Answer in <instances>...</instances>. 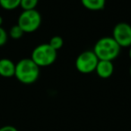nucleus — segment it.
<instances>
[{
    "mask_svg": "<svg viewBox=\"0 0 131 131\" xmlns=\"http://www.w3.org/2000/svg\"><path fill=\"white\" fill-rule=\"evenodd\" d=\"M15 77L24 84H34L40 77V68L31 58H23L15 64Z\"/></svg>",
    "mask_w": 131,
    "mask_h": 131,
    "instance_id": "1",
    "label": "nucleus"
},
{
    "mask_svg": "<svg viewBox=\"0 0 131 131\" xmlns=\"http://www.w3.org/2000/svg\"><path fill=\"white\" fill-rule=\"evenodd\" d=\"M121 48L111 36H105L99 39L93 47V51L99 60L113 61L119 56Z\"/></svg>",
    "mask_w": 131,
    "mask_h": 131,
    "instance_id": "2",
    "label": "nucleus"
},
{
    "mask_svg": "<svg viewBox=\"0 0 131 131\" xmlns=\"http://www.w3.org/2000/svg\"><path fill=\"white\" fill-rule=\"evenodd\" d=\"M58 58V51L49 43H41L33 49L31 58L39 68H47L53 65Z\"/></svg>",
    "mask_w": 131,
    "mask_h": 131,
    "instance_id": "3",
    "label": "nucleus"
},
{
    "mask_svg": "<svg viewBox=\"0 0 131 131\" xmlns=\"http://www.w3.org/2000/svg\"><path fill=\"white\" fill-rule=\"evenodd\" d=\"M41 22L42 18L40 12L36 9L26 10L20 14L16 24H18L24 33H32L40 27Z\"/></svg>",
    "mask_w": 131,
    "mask_h": 131,
    "instance_id": "4",
    "label": "nucleus"
},
{
    "mask_svg": "<svg viewBox=\"0 0 131 131\" xmlns=\"http://www.w3.org/2000/svg\"><path fill=\"white\" fill-rule=\"evenodd\" d=\"M98 62L99 58L93 50H84L77 56L75 66L79 73L88 75L95 71Z\"/></svg>",
    "mask_w": 131,
    "mask_h": 131,
    "instance_id": "5",
    "label": "nucleus"
},
{
    "mask_svg": "<svg viewBox=\"0 0 131 131\" xmlns=\"http://www.w3.org/2000/svg\"><path fill=\"white\" fill-rule=\"evenodd\" d=\"M111 37L120 48H129L131 46V25L124 22L118 23L113 28Z\"/></svg>",
    "mask_w": 131,
    "mask_h": 131,
    "instance_id": "6",
    "label": "nucleus"
},
{
    "mask_svg": "<svg viewBox=\"0 0 131 131\" xmlns=\"http://www.w3.org/2000/svg\"><path fill=\"white\" fill-rule=\"evenodd\" d=\"M94 72L97 74V75L100 78H110L113 75V73H114V65H113L112 61L99 60Z\"/></svg>",
    "mask_w": 131,
    "mask_h": 131,
    "instance_id": "7",
    "label": "nucleus"
},
{
    "mask_svg": "<svg viewBox=\"0 0 131 131\" xmlns=\"http://www.w3.org/2000/svg\"><path fill=\"white\" fill-rule=\"evenodd\" d=\"M15 63L9 58H1L0 59V77L5 78H10L15 77Z\"/></svg>",
    "mask_w": 131,
    "mask_h": 131,
    "instance_id": "8",
    "label": "nucleus"
},
{
    "mask_svg": "<svg viewBox=\"0 0 131 131\" xmlns=\"http://www.w3.org/2000/svg\"><path fill=\"white\" fill-rule=\"evenodd\" d=\"M81 3L85 9L97 12L104 9L106 0H81Z\"/></svg>",
    "mask_w": 131,
    "mask_h": 131,
    "instance_id": "9",
    "label": "nucleus"
},
{
    "mask_svg": "<svg viewBox=\"0 0 131 131\" xmlns=\"http://www.w3.org/2000/svg\"><path fill=\"white\" fill-rule=\"evenodd\" d=\"M21 0H0V6L6 11H12L20 7Z\"/></svg>",
    "mask_w": 131,
    "mask_h": 131,
    "instance_id": "10",
    "label": "nucleus"
},
{
    "mask_svg": "<svg viewBox=\"0 0 131 131\" xmlns=\"http://www.w3.org/2000/svg\"><path fill=\"white\" fill-rule=\"evenodd\" d=\"M24 32L20 27H19L18 24H15L13 25L9 30V32H8V36L11 37L14 40H19L24 36Z\"/></svg>",
    "mask_w": 131,
    "mask_h": 131,
    "instance_id": "11",
    "label": "nucleus"
},
{
    "mask_svg": "<svg viewBox=\"0 0 131 131\" xmlns=\"http://www.w3.org/2000/svg\"><path fill=\"white\" fill-rule=\"evenodd\" d=\"M39 4V0H21L20 7L23 11L26 10H34L36 9Z\"/></svg>",
    "mask_w": 131,
    "mask_h": 131,
    "instance_id": "12",
    "label": "nucleus"
},
{
    "mask_svg": "<svg viewBox=\"0 0 131 131\" xmlns=\"http://www.w3.org/2000/svg\"><path fill=\"white\" fill-rule=\"evenodd\" d=\"M49 44L54 49H56L57 51L59 50L60 49H62L64 45V40H63V38L58 35H56V36H53L52 38H50L49 40Z\"/></svg>",
    "mask_w": 131,
    "mask_h": 131,
    "instance_id": "13",
    "label": "nucleus"
},
{
    "mask_svg": "<svg viewBox=\"0 0 131 131\" xmlns=\"http://www.w3.org/2000/svg\"><path fill=\"white\" fill-rule=\"evenodd\" d=\"M8 32L1 26L0 27V47L6 45L8 40Z\"/></svg>",
    "mask_w": 131,
    "mask_h": 131,
    "instance_id": "14",
    "label": "nucleus"
},
{
    "mask_svg": "<svg viewBox=\"0 0 131 131\" xmlns=\"http://www.w3.org/2000/svg\"><path fill=\"white\" fill-rule=\"evenodd\" d=\"M0 131H18L17 128L14 126L11 125H6V126H3V127H0Z\"/></svg>",
    "mask_w": 131,
    "mask_h": 131,
    "instance_id": "15",
    "label": "nucleus"
},
{
    "mask_svg": "<svg viewBox=\"0 0 131 131\" xmlns=\"http://www.w3.org/2000/svg\"><path fill=\"white\" fill-rule=\"evenodd\" d=\"M128 57H129V58H130V60H131V46L129 47V49H128Z\"/></svg>",
    "mask_w": 131,
    "mask_h": 131,
    "instance_id": "16",
    "label": "nucleus"
},
{
    "mask_svg": "<svg viewBox=\"0 0 131 131\" xmlns=\"http://www.w3.org/2000/svg\"><path fill=\"white\" fill-rule=\"evenodd\" d=\"M2 24H3V17L0 15V27L2 26Z\"/></svg>",
    "mask_w": 131,
    "mask_h": 131,
    "instance_id": "17",
    "label": "nucleus"
},
{
    "mask_svg": "<svg viewBox=\"0 0 131 131\" xmlns=\"http://www.w3.org/2000/svg\"><path fill=\"white\" fill-rule=\"evenodd\" d=\"M129 75H130V77H131V66H130V68H129Z\"/></svg>",
    "mask_w": 131,
    "mask_h": 131,
    "instance_id": "18",
    "label": "nucleus"
}]
</instances>
